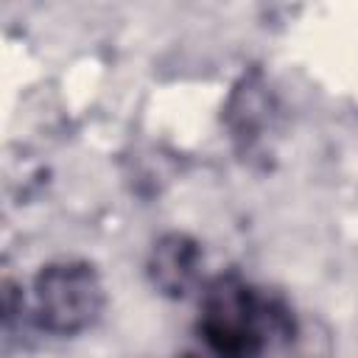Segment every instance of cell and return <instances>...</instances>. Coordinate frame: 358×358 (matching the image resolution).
I'll list each match as a JSON object with an SVG mask.
<instances>
[{"label":"cell","instance_id":"7a4b0ae2","mask_svg":"<svg viewBox=\"0 0 358 358\" xmlns=\"http://www.w3.org/2000/svg\"><path fill=\"white\" fill-rule=\"evenodd\" d=\"M34 319L53 336H76L92 327L103 310V282L84 260H59L39 268L31 285Z\"/></svg>","mask_w":358,"mask_h":358},{"label":"cell","instance_id":"277c9868","mask_svg":"<svg viewBox=\"0 0 358 358\" xmlns=\"http://www.w3.org/2000/svg\"><path fill=\"white\" fill-rule=\"evenodd\" d=\"M227 117L238 137H243L246 143H257V131L271 126V98L266 95V87L246 78L243 87L235 90Z\"/></svg>","mask_w":358,"mask_h":358},{"label":"cell","instance_id":"3957f363","mask_svg":"<svg viewBox=\"0 0 358 358\" xmlns=\"http://www.w3.org/2000/svg\"><path fill=\"white\" fill-rule=\"evenodd\" d=\"M201 271V249L185 232L162 235L148 255V277L165 296H185Z\"/></svg>","mask_w":358,"mask_h":358},{"label":"cell","instance_id":"6da1fadb","mask_svg":"<svg viewBox=\"0 0 358 358\" xmlns=\"http://www.w3.org/2000/svg\"><path fill=\"white\" fill-rule=\"evenodd\" d=\"M296 336L291 310L238 274L215 277L201 294L196 338L227 358H257L277 341L294 344Z\"/></svg>","mask_w":358,"mask_h":358}]
</instances>
